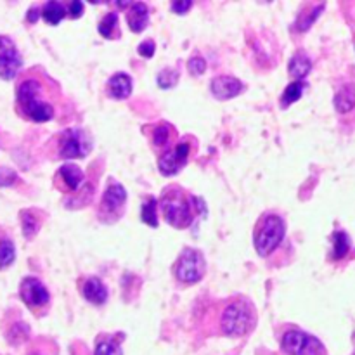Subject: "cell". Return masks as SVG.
<instances>
[{
    "label": "cell",
    "mask_w": 355,
    "mask_h": 355,
    "mask_svg": "<svg viewBox=\"0 0 355 355\" xmlns=\"http://www.w3.org/2000/svg\"><path fill=\"white\" fill-rule=\"evenodd\" d=\"M162 208L166 222L177 229L189 227L193 224L194 211H198L196 198L186 196V193L177 187L163 191Z\"/></svg>",
    "instance_id": "1"
},
{
    "label": "cell",
    "mask_w": 355,
    "mask_h": 355,
    "mask_svg": "<svg viewBox=\"0 0 355 355\" xmlns=\"http://www.w3.org/2000/svg\"><path fill=\"white\" fill-rule=\"evenodd\" d=\"M21 113L33 121H49L54 116V106L42 97L40 82L28 78L19 83L16 92Z\"/></svg>",
    "instance_id": "2"
},
{
    "label": "cell",
    "mask_w": 355,
    "mask_h": 355,
    "mask_svg": "<svg viewBox=\"0 0 355 355\" xmlns=\"http://www.w3.org/2000/svg\"><path fill=\"white\" fill-rule=\"evenodd\" d=\"M284 234H286V225L283 218L277 215H266L255 232V248L259 255H270L281 245Z\"/></svg>",
    "instance_id": "3"
},
{
    "label": "cell",
    "mask_w": 355,
    "mask_h": 355,
    "mask_svg": "<svg viewBox=\"0 0 355 355\" xmlns=\"http://www.w3.org/2000/svg\"><path fill=\"white\" fill-rule=\"evenodd\" d=\"M207 272V260L200 250L186 248L175 263L177 279L186 284H194L201 281Z\"/></svg>",
    "instance_id": "4"
},
{
    "label": "cell",
    "mask_w": 355,
    "mask_h": 355,
    "mask_svg": "<svg viewBox=\"0 0 355 355\" xmlns=\"http://www.w3.org/2000/svg\"><path fill=\"white\" fill-rule=\"evenodd\" d=\"M92 151V137L83 128H68L59 141V155L66 159L85 158Z\"/></svg>",
    "instance_id": "5"
},
{
    "label": "cell",
    "mask_w": 355,
    "mask_h": 355,
    "mask_svg": "<svg viewBox=\"0 0 355 355\" xmlns=\"http://www.w3.org/2000/svg\"><path fill=\"white\" fill-rule=\"evenodd\" d=\"M253 318L245 304H231L222 315V331L229 336H243L250 331Z\"/></svg>",
    "instance_id": "6"
},
{
    "label": "cell",
    "mask_w": 355,
    "mask_h": 355,
    "mask_svg": "<svg viewBox=\"0 0 355 355\" xmlns=\"http://www.w3.org/2000/svg\"><path fill=\"white\" fill-rule=\"evenodd\" d=\"M283 350L290 355H322L324 347L314 336L291 329L283 336Z\"/></svg>",
    "instance_id": "7"
},
{
    "label": "cell",
    "mask_w": 355,
    "mask_h": 355,
    "mask_svg": "<svg viewBox=\"0 0 355 355\" xmlns=\"http://www.w3.org/2000/svg\"><path fill=\"white\" fill-rule=\"evenodd\" d=\"M21 55L10 38L0 37V78L12 80L21 69Z\"/></svg>",
    "instance_id": "8"
},
{
    "label": "cell",
    "mask_w": 355,
    "mask_h": 355,
    "mask_svg": "<svg viewBox=\"0 0 355 355\" xmlns=\"http://www.w3.org/2000/svg\"><path fill=\"white\" fill-rule=\"evenodd\" d=\"M19 295L24 304L30 309H40L49 304V291L37 277H26L23 279L19 288Z\"/></svg>",
    "instance_id": "9"
},
{
    "label": "cell",
    "mask_w": 355,
    "mask_h": 355,
    "mask_svg": "<svg viewBox=\"0 0 355 355\" xmlns=\"http://www.w3.org/2000/svg\"><path fill=\"white\" fill-rule=\"evenodd\" d=\"M187 156H189V144H187V142H180V144H177L172 151L166 153V155H163L162 158H159V172L166 177L175 175V173L180 172V168L187 163Z\"/></svg>",
    "instance_id": "10"
},
{
    "label": "cell",
    "mask_w": 355,
    "mask_h": 355,
    "mask_svg": "<svg viewBox=\"0 0 355 355\" xmlns=\"http://www.w3.org/2000/svg\"><path fill=\"white\" fill-rule=\"evenodd\" d=\"M125 201H127V191L123 189V186H120V184H110L107 189L104 191L103 203H101V217L113 214H116L118 217L120 210L125 207Z\"/></svg>",
    "instance_id": "11"
},
{
    "label": "cell",
    "mask_w": 355,
    "mask_h": 355,
    "mask_svg": "<svg viewBox=\"0 0 355 355\" xmlns=\"http://www.w3.org/2000/svg\"><path fill=\"white\" fill-rule=\"evenodd\" d=\"M211 94H214L217 99L220 101H227V99H232V97L239 96L243 90V83L239 82L238 78H234V76H215L214 80H211Z\"/></svg>",
    "instance_id": "12"
},
{
    "label": "cell",
    "mask_w": 355,
    "mask_h": 355,
    "mask_svg": "<svg viewBox=\"0 0 355 355\" xmlns=\"http://www.w3.org/2000/svg\"><path fill=\"white\" fill-rule=\"evenodd\" d=\"M107 94L113 99H127L132 94V78L127 73H116L107 82Z\"/></svg>",
    "instance_id": "13"
},
{
    "label": "cell",
    "mask_w": 355,
    "mask_h": 355,
    "mask_svg": "<svg viewBox=\"0 0 355 355\" xmlns=\"http://www.w3.org/2000/svg\"><path fill=\"white\" fill-rule=\"evenodd\" d=\"M82 291H83V297L94 305H103L104 302L107 300L106 286H104V284L101 283V279H97V277H90V279H87L85 283H83Z\"/></svg>",
    "instance_id": "14"
},
{
    "label": "cell",
    "mask_w": 355,
    "mask_h": 355,
    "mask_svg": "<svg viewBox=\"0 0 355 355\" xmlns=\"http://www.w3.org/2000/svg\"><path fill=\"white\" fill-rule=\"evenodd\" d=\"M128 26H130L132 31L139 33V31L144 30L149 23V10L146 7V3L142 2H134L132 3L130 10H128Z\"/></svg>",
    "instance_id": "15"
},
{
    "label": "cell",
    "mask_w": 355,
    "mask_h": 355,
    "mask_svg": "<svg viewBox=\"0 0 355 355\" xmlns=\"http://www.w3.org/2000/svg\"><path fill=\"white\" fill-rule=\"evenodd\" d=\"M59 177L62 179V182L66 184V187H68V191H76L80 186H82L83 179H85V175H83L82 168L76 165H73V163H68V165H62L61 168H59Z\"/></svg>",
    "instance_id": "16"
},
{
    "label": "cell",
    "mask_w": 355,
    "mask_h": 355,
    "mask_svg": "<svg viewBox=\"0 0 355 355\" xmlns=\"http://www.w3.org/2000/svg\"><path fill=\"white\" fill-rule=\"evenodd\" d=\"M288 69H290L291 75L298 80H304L305 76L311 73L312 69V61L309 59L307 54L304 52H297L293 58L290 59V64H288Z\"/></svg>",
    "instance_id": "17"
},
{
    "label": "cell",
    "mask_w": 355,
    "mask_h": 355,
    "mask_svg": "<svg viewBox=\"0 0 355 355\" xmlns=\"http://www.w3.org/2000/svg\"><path fill=\"white\" fill-rule=\"evenodd\" d=\"M335 107L340 113H349L355 107V87L347 85L335 96Z\"/></svg>",
    "instance_id": "18"
},
{
    "label": "cell",
    "mask_w": 355,
    "mask_h": 355,
    "mask_svg": "<svg viewBox=\"0 0 355 355\" xmlns=\"http://www.w3.org/2000/svg\"><path fill=\"white\" fill-rule=\"evenodd\" d=\"M66 12H68V9H66L62 3L47 2L44 6V9H42V17H44L49 24H59L62 17L66 16Z\"/></svg>",
    "instance_id": "19"
},
{
    "label": "cell",
    "mask_w": 355,
    "mask_h": 355,
    "mask_svg": "<svg viewBox=\"0 0 355 355\" xmlns=\"http://www.w3.org/2000/svg\"><path fill=\"white\" fill-rule=\"evenodd\" d=\"M350 250V239L347 236V232L336 231L333 234V259L340 260L349 253Z\"/></svg>",
    "instance_id": "20"
},
{
    "label": "cell",
    "mask_w": 355,
    "mask_h": 355,
    "mask_svg": "<svg viewBox=\"0 0 355 355\" xmlns=\"http://www.w3.org/2000/svg\"><path fill=\"white\" fill-rule=\"evenodd\" d=\"M305 87H307V85H305L302 80H297V82L290 83V85L286 87V90H284L283 97H281V101H283V103H281V104H283V107H288L290 104L297 103V101L302 97V94H304Z\"/></svg>",
    "instance_id": "21"
},
{
    "label": "cell",
    "mask_w": 355,
    "mask_h": 355,
    "mask_svg": "<svg viewBox=\"0 0 355 355\" xmlns=\"http://www.w3.org/2000/svg\"><path fill=\"white\" fill-rule=\"evenodd\" d=\"M16 259V248L10 239H0V269H6Z\"/></svg>",
    "instance_id": "22"
},
{
    "label": "cell",
    "mask_w": 355,
    "mask_h": 355,
    "mask_svg": "<svg viewBox=\"0 0 355 355\" xmlns=\"http://www.w3.org/2000/svg\"><path fill=\"white\" fill-rule=\"evenodd\" d=\"M142 222L148 224L149 227H158V215H156V200L155 198H149L148 201H144L142 205Z\"/></svg>",
    "instance_id": "23"
},
{
    "label": "cell",
    "mask_w": 355,
    "mask_h": 355,
    "mask_svg": "<svg viewBox=\"0 0 355 355\" xmlns=\"http://www.w3.org/2000/svg\"><path fill=\"white\" fill-rule=\"evenodd\" d=\"M118 28V16L114 12L104 16V19L99 23V33L104 38H113V31H116Z\"/></svg>",
    "instance_id": "24"
},
{
    "label": "cell",
    "mask_w": 355,
    "mask_h": 355,
    "mask_svg": "<svg viewBox=\"0 0 355 355\" xmlns=\"http://www.w3.org/2000/svg\"><path fill=\"white\" fill-rule=\"evenodd\" d=\"M179 82V71L173 68H166L163 71H159L158 75V85L162 89H172L175 87V83Z\"/></svg>",
    "instance_id": "25"
},
{
    "label": "cell",
    "mask_w": 355,
    "mask_h": 355,
    "mask_svg": "<svg viewBox=\"0 0 355 355\" xmlns=\"http://www.w3.org/2000/svg\"><path fill=\"white\" fill-rule=\"evenodd\" d=\"M96 355H121V349L116 342L104 340V342L97 343Z\"/></svg>",
    "instance_id": "26"
},
{
    "label": "cell",
    "mask_w": 355,
    "mask_h": 355,
    "mask_svg": "<svg viewBox=\"0 0 355 355\" xmlns=\"http://www.w3.org/2000/svg\"><path fill=\"white\" fill-rule=\"evenodd\" d=\"M21 218H23V232L26 238H31V236H35V232L38 231V222L37 218L33 217V215L30 214V211H24L23 215H21Z\"/></svg>",
    "instance_id": "27"
},
{
    "label": "cell",
    "mask_w": 355,
    "mask_h": 355,
    "mask_svg": "<svg viewBox=\"0 0 355 355\" xmlns=\"http://www.w3.org/2000/svg\"><path fill=\"white\" fill-rule=\"evenodd\" d=\"M170 125H159V127L155 128L153 132V141H155L156 146H165L168 144V139H170Z\"/></svg>",
    "instance_id": "28"
},
{
    "label": "cell",
    "mask_w": 355,
    "mask_h": 355,
    "mask_svg": "<svg viewBox=\"0 0 355 355\" xmlns=\"http://www.w3.org/2000/svg\"><path fill=\"white\" fill-rule=\"evenodd\" d=\"M187 68H189V71L193 73V75L200 76L203 75L205 69H207V61H205L203 58H193L187 62Z\"/></svg>",
    "instance_id": "29"
},
{
    "label": "cell",
    "mask_w": 355,
    "mask_h": 355,
    "mask_svg": "<svg viewBox=\"0 0 355 355\" xmlns=\"http://www.w3.org/2000/svg\"><path fill=\"white\" fill-rule=\"evenodd\" d=\"M16 179H17V175L12 172V170H10V168H3V166H0V187L12 186V182Z\"/></svg>",
    "instance_id": "30"
},
{
    "label": "cell",
    "mask_w": 355,
    "mask_h": 355,
    "mask_svg": "<svg viewBox=\"0 0 355 355\" xmlns=\"http://www.w3.org/2000/svg\"><path fill=\"white\" fill-rule=\"evenodd\" d=\"M155 42L153 40H144L141 45H139V54L142 55V58H151L153 54H155Z\"/></svg>",
    "instance_id": "31"
},
{
    "label": "cell",
    "mask_w": 355,
    "mask_h": 355,
    "mask_svg": "<svg viewBox=\"0 0 355 355\" xmlns=\"http://www.w3.org/2000/svg\"><path fill=\"white\" fill-rule=\"evenodd\" d=\"M193 7L191 0H180V2H172V10L177 14H186Z\"/></svg>",
    "instance_id": "32"
},
{
    "label": "cell",
    "mask_w": 355,
    "mask_h": 355,
    "mask_svg": "<svg viewBox=\"0 0 355 355\" xmlns=\"http://www.w3.org/2000/svg\"><path fill=\"white\" fill-rule=\"evenodd\" d=\"M68 14L73 17V19H76V17L82 16V14H83V3L82 2H69Z\"/></svg>",
    "instance_id": "33"
},
{
    "label": "cell",
    "mask_w": 355,
    "mask_h": 355,
    "mask_svg": "<svg viewBox=\"0 0 355 355\" xmlns=\"http://www.w3.org/2000/svg\"><path fill=\"white\" fill-rule=\"evenodd\" d=\"M30 355H40V354H30Z\"/></svg>",
    "instance_id": "34"
}]
</instances>
